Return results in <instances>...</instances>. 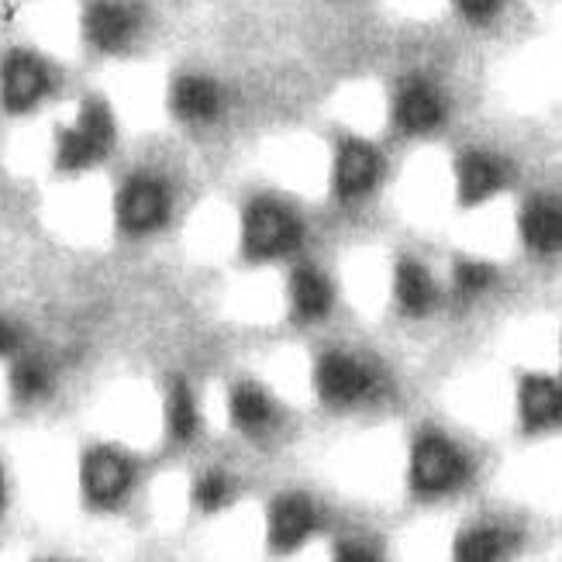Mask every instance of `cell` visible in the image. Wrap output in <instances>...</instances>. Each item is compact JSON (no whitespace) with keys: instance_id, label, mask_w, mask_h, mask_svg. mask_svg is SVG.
<instances>
[{"instance_id":"obj_12","label":"cell","mask_w":562,"mask_h":562,"mask_svg":"<svg viewBox=\"0 0 562 562\" xmlns=\"http://www.w3.org/2000/svg\"><path fill=\"white\" fill-rule=\"evenodd\" d=\"M501 183V166L483 156V153H470L459 159V198L462 204H480L483 198H491Z\"/></svg>"},{"instance_id":"obj_27","label":"cell","mask_w":562,"mask_h":562,"mask_svg":"<svg viewBox=\"0 0 562 562\" xmlns=\"http://www.w3.org/2000/svg\"><path fill=\"white\" fill-rule=\"evenodd\" d=\"M338 559H373V552H366L362 546H338Z\"/></svg>"},{"instance_id":"obj_10","label":"cell","mask_w":562,"mask_h":562,"mask_svg":"<svg viewBox=\"0 0 562 562\" xmlns=\"http://www.w3.org/2000/svg\"><path fill=\"white\" fill-rule=\"evenodd\" d=\"M132 11L117 0H97V4L87 11V35L97 48H117L125 45V38L132 35Z\"/></svg>"},{"instance_id":"obj_9","label":"cell","mask_w":562,"mask_h":562,"mask_svg":"<svg viewBox=\"0 0 562 562\" xmlns=\"http://www.w3.org/2000/svg\"><path fill=\"white\" fill-rule=\"evenodd\" d=\"M442 101H438V93L422 83V80H411L401 97H397V121L404 132H431L438 121H442Z\"/></svg>"},{"instance_id":"obj_16","label":"cell","mask_w":562,"mask_h":562,"mask_svg":"<svg viewBox=\"0 0 562 562\" xmlns=\"http://www.w3.org/2000/svg\"><path fill=\"white\" fill-rule=\"evenodd\" d=\"M397 301L411 314H422V311L431 307V301H435V283L425 273V266H418V262H401L397 266Z\"/></svg>"},{"instance_id":"obj_15","label":"cell","mask_w":562,"mask_h":562,"mask_svg":"<svg viewBox=\"0 0 562 562\" xmlns=\"http://www.w3.org/2000/svg\"><path fill=\"white\" fill-rule=\"evenodd\" d=\"M293 307H297L301 317H322L331 307V286L311 266L293 273Z\"/></svg>"},{"instance_id":"obj_28","label":"cell","mask_w":562,"mask_h":562,"mask_svg":"<svg viewBox=\"0 0 562 562\" xmlns=\"http://www.w3.org/2000/svg\"><path fill=\"white\" fill-rule=\"evenodd\" d=\"M0 504H4V480H0Z\"/></svg>"},{"instance_id":"obj_5","label":"cell","mask_w":562,"mask_h":562,"mask_svg":"<svg viewBox=\"0 0 562 562\" xmlns=\"http://www.w3.org/2000/svg\"><path fill=\"white\" fill-rule=\"evenodd\" d=\"M128 483H132V467L117 452L97 449L83 459V491L93 501L111 504L128 491Z\"/></svg>"},{"instance_id":"obj_6","label":"cell","mask_w":562,"mask_h":562,"mask_svg":"<svg viewBox=\"0 0 562 562\" xmlns=\"http://www.w3.org/2000/svg\"><path fill=\"white\" fill-rule=\"evenodd\" d=\"M45 87H48V77L38 59L11 56L4 63V72H0V97H4V108H11V111L32 108L45 93Z\"/></svg>"},{"instance_id":"obj_7","label":"cell","mask_w":562,"mask_h":562,"mask_svg":"<svg viewBox=\"0 0 562 562\" xmlns=\"http://www.w3.org/2000/svg\"><path fill=\"white\" fill-rule=\"evenodd\" d=\"M376 169H380V159L370 145L362 142H346L338 153V169H335V183H338V193L341 198H359L373 187L376 180Z\"/></svg>"},{"instance_id":"obj_18","label":"cell","mask_w":562,"mask_h":562,"mask_svg":"<svg viewBox=\"0 0 562 562\" xmlns=\"http://www.w3.org/2000/svg\"><path fill=\"white\" fill-rule=\"evenodd\" d=\"M232 414L241 428H259L270 422V401L259 386H238L232 394Z\"/></svg>"},{"instance_id":"obj_25","label":"cell","mask_w":562,"mask_h":562,"mask_svg":"<svg viewBox=\"0 0 562 562\" xmlns=\"http://www.w3.org/2000/svg\"><path fill=\"white\" fill-rule=\"evenodd\" d=\"M459 4L470 18H491L494 8H497V0H459Z\"/></svg>"},{"instance_id":"obj_24","label":"cell","mask_w":562,"mask_h":562,"mask_svg":"<svg viewBox=\"0 0 562 562\" xmlns=\"http://www.w3.org/2000/svg\"><path fill=\"white\" fill-rule=\"evenodd\" d=\"M491 277H494V270H491V266H483V262H462L456 270V283H459L462 293L483 290L486 283H491Z\"/></svg>"},{"instance_id":"obj_23","label":"cell","mask_w":562,"mask_h":562,"mask_svg":"<svg viewBox=\"0 0 562 562\" xmlns=\"http://www.w3.org/2000/svg\"><path fill=\"white\" fill-rule=\"evenodd\" d=\"M193 497H198V504H201V507L217 510V507H222V504L228 501V483H225V476L207 473V476L198 483V491H193Z\"/></svg>"},{"instance_id":"obj_3","label":"cell","mask_w":562,"mask_h":562,"mask_svg":"<svg viewBox=\"0 0 562 562\" xmlns=\"http://www.w3.org/2000/svg\"><path fill=\"white\" fill-rule=\"evenodd\" d=\"M117 217L128 232H149L166 217V190L159 180L149 177H135L125 183L117 201Z\"/></svg>"},{"instance_id":"obj_4","label":"cell","mask_w":562,"mask_h":562,"mask_svg":"<svg viewBox=\"0 0 562 562\" xmlns=\"http://www.w3.org/2000/svg\"><path fill=\"white\" fill-rule=\"evenodd\" d=\"M370 370L352 356H325L317 366V386H322V397L328 404H352L359 401L366 390H370Z\"/></svg>"},{"instance_id":"obj_17","label":"cell","mask_w":562,"mask_h":562,"mask_svg":"<svg viewBox=\"0 0 562 562\" xmlns=\"http://www.w3.org/2000/svg\"><path fill=\"white\" fill-rule=\"evenodd\" d=\"M501 552H504V535L494 528H473L456 542V555L462 562H491L501 559Z\"/></svg>"},{"instance_id":"obj_21","label":"cell","mask_w":562,"mask_h":562,"mask_svg":"<svg viewBox=\"0 0 562 562\" xmlns=\"http://www.w3.org/2000/svg\"><path fill=\"white\" fill-rule=\"evenodd\" d=\"M169 428L177 438H190L198 431V407H193L187 383H173V390H169Z\"/></svg>"},{"instance_id":"obj_14","label":"cell","mask_w":562,"mask_h":562,"mask_svg":"<svg viewBox=\"0 0 562 562\" xmlns=\"http://www.w3.org/2000/svg\"><path fill=\"white\" fill-rule=\"evenodd\" d=\"M173 108L180 117L190 121H207L217 114V87L201 77H183L173 87Z\"/></svg>"},{"instance_id":"obj_1","label":"cell","mask_w":562,"mask_h":562,"mask_svg":"<svg viewBox=\"0 0 562 562\" xmlns=\"http://www.w3.org/2000/svg\"><path fill=\"white\" fill-rule=\"evenodd\" d=\"M301 225L290 211H283L273 201H256L246 211V225H241V246L252 259H270L297 249Z\"/></svg>"},{"instance_id":"obj_20","label":"cell","mask_w":562,"mask_h":562,"mask_svg":"<svg viewBox=\"0 0 562 562\" xmlns=\"http://www.w3.org/2000/svg\"><path fill=\"white\" fill-rule=\"evenodd\" d=\"M77 132H83L97 145V149H101V156H104L108 145L114 142V121H111L108 108L97 104V101H87L80 108V125H77Z\"/></svg>"},{"instance_id":"obj_2","label":"cell","mask_w":562,"mask_h":562,"mask_svg":"<svg viewBox=\"0 0 562 562\" xmlns=\"http://www.w3.org/2000/svg\"><path fill=\"white\" fill-rule=\"evenodd\" d=\"M462 473H467V462H462V456L452 449V442H446V438L428 435L414 446V456H411L414 491H422V494L452 491V486L462 480Z\"/></svg>"},{"instance_id":"obj_22","label":"cell","mask_w":562,"mask_h":562,"mask_svg":"<svg viewBox=\"0 0 562 562\" xmlns=\"http://www.w3.org/2000/svg\"><path fill=\"white\" fill-rule=\"evenodd\" d=\"M11 383H14V390H18L21 397H35V394H42V390L48 386V373H45V366H42V362L24 359V362L14 366Z\"/></svg>"},{"instance_id":"obj_13","label":"cell","mask_w":562,"mask_h":562,"mask_svg":"<svg viewBox=\"0 0 562 562\" xmlns=\"http://www.w3.org/2000/svg\"><path fill=\"white\" fill-rule=\"evenodd\" d=\"M521 235L531 249L539 252H555L559 249V207L549 201H535L531 207H525L521 214Z\"/></svg>"},{"instance_id":"obj_19","label":"cell","mask_w":562,"mask_h":562,"mask_svg":"<svg viewBox=\"0 0 562 562\" xmlns=\"http://www.w3.org/2000/svg\"><path fill=\"white\" fill-rule=\"evenodd\" d=\"M56 138H59L56 162L63 169H80V166H87V162H93L97 156H101V149H97V145L83 132H77V128H63Z\"/></svg>"},{"instance_id":"obj_8","label":"cell","mask_w":562,"mask_h":562,"mask_svg":"<svg viewBox=\"0 0 562 562\" xmlns=\"http://www.w3.org/2000/svg\"><path fill=\"white\" fill-rule=\"evenodd\" d=\"M314 528V507L304 497H280L270 510V542L277 549H297Z\"/></svg>"},{"instance_id":"obj_11","label":"cell","mask_w":562,"mask_h":562,"mask_svg":"<svg viewBox=\"0 0 562 562\" xmlns=\"http://www.w3.org/2000/svg\"><path fill=\"white\" fill-rule=\"evenodd\" d=\"M559 383L549 376L521 380V418L525 428H546L559 418Z\"/></svg>"},{"instance_id":"obj_26","label":"cell","mask_w":562,"mask_h":562,"mask_svg":"<svg viewBox=\"0 0 562 562\" xmlns=\"http://www.w3.org/2000/svg\"><path fill=\"white\" fill-rule=\"evenodd\" d=\"M14 328L8 325V322H0V356H8L11 349H14Z\"/></svg>"}]
</instances>
